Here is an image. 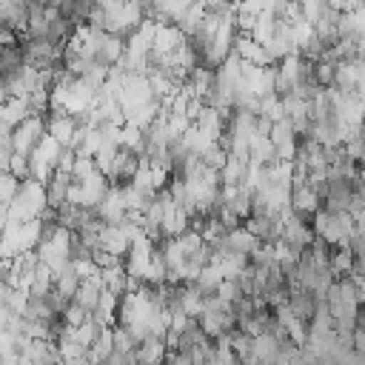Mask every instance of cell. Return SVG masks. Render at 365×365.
<instances>
[{"instance_id":"1","label":"cell","mask_w":365,"mask_h":365,"mask_svg":"<svg viewBox=\"0 0 365 365\" xmlns=\"http://www.w3.org/2000/svg\"><path fill=\"white\" fill-rule=\"evenodd\" d=\"M314 231L319 240H325L328 245H351V237L356 231V220L351 211H331V208H319L314 214Z\"/></svg>"},{"instance_id":"2","label":"cell","mask_w":365,"mask_h":365,"mask_svg":"<svg viewBox=\"0 0 365 365\" xmlns=\"http://www.w3.org/2000/svg\"><path fill=\"white\" fill-rule=\"evenodd\" d=\"M291 208L299 214V217H314L319 208H322V194L314 188V185H294L291 191Z\"/></svg>"},{"instance_id":"3","label":"cell","mask_w":365,"mask_h":365,"mask_svg":"<svg viewBox=\"0 0 365 365\" xmlns=\"http://www.w3.org/2000/svg\"><path fill=\"white\" fill-rule=\"evenodd\" d=\"M259 242H262V240H259L257 234H251L245 225H240V228H231V231H228V237H225V251H231V254H242V257L251 259V254L257 251Z\"/></svg>"},{"instance_id":"4","label":"cell","mask_w":365,"mask_h":365,"mask_svg":"<svg viewBox=\"0 0 365 365\" xmlns=\"http://www.w3.org/2000/svg\"><path fill=\"white\" fill-rule=\"evenodd\" d=\"M77 128H80V123L74 114H51L48 117V134L54 140H60V145H66V148H71Z\"/></svg>"},{"instance_id":"5","label":"cell","mask_w":365,"mask_h":365,"mask_svg":"<svg viewBox=\"0 0 365 365\" xmlns=\"http://www.w3.org/2000/svg\"><path fill=\"white\" fill-rule=\"evenodd\" d=\"M168 356V345L163 336H145L140 345H137V359L140 365H163Z\"/></svg>"},{"instance_id":"6","label":"cell","mask_w":365,"mask_h":365,"mask_svg":"<svg viewBox=\"0 0 365 365\" xmlns=\"http://www.w3.org/2000/svg\"><path fill=\"white\" fill-rule=\"evenodd\" d=\"M285 339H288V336H285ZM279 351H282V339H279L277 334H259V336H254V354H257L262 362L274 365V359L279 356Z\"/></svg>"},{"instance_id":"7","label":"cell","mask_w":365,"mask_h":365,"mask_svg":"<svg viewBox=\"0 0 365 365\" xmlns=\"http://www.w3.org/2000/svg\"><path fill=\"white\" fill-rule=\"evenodd\" d=\"M111 354H114V328H103L100 339L88 348V362L91 365H106Z\"/></svg>"},{"instance_id":"8","label":"cell","mask_w":365,"mask_h":365,"mask_svg":"<svg viewBox=\"0 0 365 365\" xmlns=\"http://www.w3.org/2000/svg\"><path fill=\"white\" fill-rule=\"evenodd\" d=\"M354 265H356V254L348 248V245H336L331 251V271L339 277V274H354Z\"/></svg>"},{"instance_id":"9","label":"cell","mask_w":365,"mask_h":365,"mask_svg":"<svg viewBox=\"0 0 365 365\" xmlns=\"http://www.w3.org/2000/svg\"><path fill=\"white\" fill-rule=\"evenodd\" d=\"M100 334H103V325H100L97 319H91V317H88L83 325H77V328L71 331V339H74V342H80L83 348H91V345L100 339Z\"/></svg>"},{"instance_id":"10","label":"cell","mask_w":365,"mask_h":365,"mask_svg":"<svg viewBox=\"0 0 365 365\" xmlns=\"http://www.w3.org/2000/svg\"><path fill=\"white\" fill-rule=\"evenodd\" d=\"M80 274L74 271V265H66L63 271H57V282H54V288L63 294V297H68V299H74V294H77V288H80Z\"/></svg>"},{"instance_id":"11","label":"cell","mask_w":365,"mask_h":365,"mask_svg":"<svg viewBox=\"0 0 365 365\" xmlns=\"http://www.w3.org/2000/svg\"><path fill=\"white\" fill-rule=\"evenodd\" d=\"M228 336H231V348L237 351L240 362H242V359H248V356L254 354V336H251V334H245L242 328H234Z\"/></svg>"},{"instance_id":"12","label":"cell","mask_w":365,"mask_h":365,"mask_svg":"<svg viewBox=\"0 0 365 365\" xmlns=\"http://www.w3.org/2000/svg\"><path fill=\"white\" fill-rule=\"evenodd\" d=\"M140 342L134 339V334L125 328V325H120V328H114V351H120V354H128V351H134Z\"/></svg>"},{"instance_id":"13","label":"cell","mask_w":365,"mask_h":365,"mask_svg":"<svg viewBox=\"0 0 365 365\" xmlns=\"http://www.w3.org/2000/svg\"><path fill=\"white\" fill-rule=\"evenodd\" d=\"M86 319H88V311H86L83 305H77V302L71 299V302H68V308L63 311V322H66V325H74V328H77V325H83Z\"/></svg>"},{"instance_id":"14","label":"cell","mask_w":365,"mask_h":365,"mask_svg":"<svg viewBox=\"0 0 365 365\" xmlns=\"http://www.w3.org/2000/svg\"><path fill=\"white\" fill-rule=\"evenodd\" d=\"M91 259H94L100 268L120 265V257H117V254H111V251H106V248H94V251H91Z\"/></svg>"},{"instance_id":"15","label":"cell","mask_w":365,"mask_h":365,"mask_svg":"<svg viewBox=\"0 0 365 365\" xmlns=\"http://www.w3.org/2000/svg\"><path fill=\"white\" fill-rule=\"evenodd\" d=\"M165 365H194V359H191L188 351H168Z\"/></svg>"},{"instance_id":"16","label":"cell","mask_w":365,"mask_h":365,"mask_svg":"<svg viewBox=\"0 0 365 365\" xmlns=\"http://www.w3.org/2000/svg\"><path fill=\"white\" fill-rule=\"evenodd\" d=\"M354 348L356 351H365V325H356V331H354Z\"/></svg>"},{"instance_id":"17","label":"cell","mask_w":365,"mask_h":365,"mask_svg":"<svg viewBox=\"0 0 365 365\" xmlns=\"http://www.w3.org/2000/svg\"><path fill=\"white\" fill-rule=\"evenodd\" d=\"M237 365H242V362H237Z\"/></svg>"}]
</instances>
